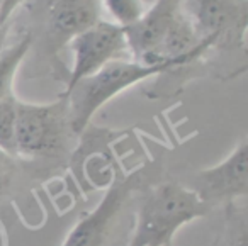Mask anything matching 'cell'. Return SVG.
<instances>
[{
  "label": "cell",
  "mask_w": 248,
  "mask_h": 246,
  "mask_svg": "<svg viewBox=\"0 0 248 246\" xmlns=\"http://www.w3.org/2000/svg\"><path fill=\"white\" fill-rule=\"evenodd\" d=\"M211 207L189 187L158 184L145 195L126 246H172L180 228L204 217Z\"/></svg>",
  "instance_id": "1"
},
{
  "label": "cell",
  "mask_w": 248,
  "mask_h": 246,
  "mask_svg": "<svg viewBox=\"0 0 248 246\" xmlns=\"http://www.w3.org/2000/svg\"><path fill=\"white\" fill-rule=\"evenodd\" d=\"M180 66L177 63H162V65H145L131 58L114 60L107 63L97 73L83 78L72 90L62 93V99L66 100L68 109V123L72 134L80 136L89 127L92 117L109 100L131 89L141 82L175 72Z\"/></svg>",
  "instance_id": "2"
},
{
  "label": "cell",
  "mask_w": 248,
  "mask_h": 246,
  "mask_svg": "<svg viewBox=\"0 0 248 246\" xmlns=\"http://www.w3.org/2000/svg\"><path fill=\"white\" fill-rule=\"evenodd\" d=\"M72 134L66 100L31 104L16 102V156L51 158L63 151Z\"/></svg>",
  "instance_id": "3"
},
{
  "label": "cell",
  "mask_w": 248,
  "mask_h": 246,
  "mask_svg": "<svg viewBox=\"0 0 248 246\" xmlns=\"http://www.w3.org/2000/svg\"><path fill=\"white\" fill-rule=\"evenodd\" d=\"M73 65L65 80V92L72 90L83 78L97 73L114 60L131 58L123 28L110 21H97L68 43ZM63 92V93H65Z\"/></svg>",
  "instance_id": "4"
},
{
  "label": "cell",
  "mask_w": 248,
  "mask_h": 246,
  "mask_svg": "<svg viewBox=\"0 0 248 246\" xmlns=\"http://www.w3.org/2000/svg\"><path fill=\"white\" fill-rule=\"evenodd\" d=\"M143 171L136 170L128 177L116 180L102 200L89 211L85 215L77 221V224L70 229L66 238L63 239L62 246H104L109 239L114 224L119 219L121 211L128 204L133 192L141 187Z\"/></svg>",
  "instance_id": "5"
},
{
  "label": "cell",
  "mask_w": 248,
  "mask_h": 246,
  "mask_svg": "<svg viewBox=\"0 0 248 246\" xmlns=\"http://www.w3.org/2000/svg\"><path fill=\"white\" fill-rule=\"evenodd\" d=\"M100 0H36L34 12L45 29L53 56L63 46L93 26L99 19Z\"/></svg>",
  "instance_id": "6"
},
{
  "label": "cell",
  "mask_w": 248,
  "mask_h": 246,
  "mask_svg": "<svg viewBox=\"0 0 248 246\" xmlns=\"http://www.w3.org/2000/svg\"><path fill=\"white\" fill-rule=\"evenodd\" d=\"M192 190L207 205L233 202L248 194V139L243 138L223 161L202 168L194 177Z\"/></svg>",
  "instance_id": "7"
},
{
  "label": "cell",
  "mask_w": 248,
  "mask_h": 246,
  "mask_svg": "<svg viewBox=\"0 0 248 246\" xmlns=\"http://www.w3.org/2000/svg\"><path fill=\"white\" fill-rule=\"evenodd\" d=\"M202 38L213 36L214 48H238L245 51L248 24V0H202L194 4L190 15Z\"/></svg>",
  "instance_id": "8"
},
{
  "label": "cell",
  "mask_w": 248,
  "mask_h": 246,
  "mask_svg": "<svg viewBox=\"0 0 248 246\" xmlns=\"http://www.w3.org/2000/svg\"><path fill=\"white\" fill-rule=\"evenodd\" d=\"M184 0H156L136 24L124 29L131 60L153 65L163 38L184 12Z\"/></svg>",
  "instance_id": "9"
},
{
  "label": "cell",
  "mask_w": 248,
  "mask_h": 246,
  "mask_svg": "<svg viewBox=\"0 0 248 246\" xmlns=\"http://www.w3.org/2000/svg\"><path fill=\"white\" fill-rule=\"evenodd\" d=\"M32 45H34V36L31 32H26L19 41L5 48L0 39V100L14 95V90H12L14 78L17 75L19 66L31 51Z\"/></svg>",
  "instance_id": "10"
},
{
  "label": "cell",
  "mask_w": 248,
  "mask_h": 246,
  "mask_svg": "<svg viewBox=\"0 0 248 246\" xmlns=\"http://www.w3.org/2000/svg\"><path fill=\"white\" fill-rule=\"evenodd\" d=\"M100 2L106 7L109 17L112 19L110 22L123 29L136 24L148 9L141 0H100Z\"/></svg>",
  "instance_id": "11"
},
{
  "label": "cell",
  "mask_w": 248,
  "mask_h": 246,
  "mask_svg": "<svg viewBox=\"0 0 248 246\" xmlns=\"http://www.w3.org/2000/svg\"><path fill=\"white\" fill-rule=\"evenodd\" d=\"M16 95L0 100V151L11 156H16Z\"/></svg>",
  "instance_id": "12"
},
{
  "label": "cell",
  "mask_w": 248,
  "mask_h": 246,
  "mask_svg": "<svg viewBox=\"0 0 248 246\" xmlns=\"http://www.w3.org/2000/svg\"><path fill=\"white\" fill-rule=\"evenodd\" d=\"M16 171V163H14V156L11 154L0 151V194L9 188L12 182V177H14Z\"/></svg>",
  "instance_id": "13"
},
{
  "label": "cell",
  "mask_w": 248,
  "mask_h": 246,
  "mask_svg": "<svg viewBox=\"0 0 248 246\" xmlns=\"http://www.w3.org/2000/svg\"><path fill=\"white\" fill-rule=\"evenodd\" d=\"M26 0H0V29H4L11 15L16 12L19 5L24 4Z\"/></svg>",
  "instance_id": "14"
},
{
  "label": "cell",
  "mask_w": 248,
  "mask_h": 246,
  "mask_svg": "<svg viewBox=\"0 0 248 246\" xmlns=\"http://www.w3.org/2000/svg\"><path fill=\"white\" fill-rule=\"evenodd\" d=\"M141 2H143V4L146 5V7H150V5H153V4H155L156 0H141Z\"/></svg>",
  "instance_id": "15"
},
{
  "label": "cell",
  "mask_w": 248,
  "mask_h": 246,
  "mask_svg": "<svg viewBox=\"0 0 248 246\" xmlns=\"http://www.w3.org/2000/svg\"><path fill=\"white\" fill-rule=\"evenodd\" d=\"M2 241H4V239H2V234H0V246H2Z\"/></svg>",
  "instance_id": "16"
},
{
  "label": "cell",
  "mask_w": 248,
  "mask_h": 246,
  "mask_svg": "<svg viewBox=\"0 0 248 246\" xmlns=\"http://www.w3.org/2000/svg\"><path fill=\"white\" fill-rule=\"evenodd\" d=\"M196 2H202V0H194V4H196Z\"/></svg>",
  "instance_id": "17"
}]
</instances>
